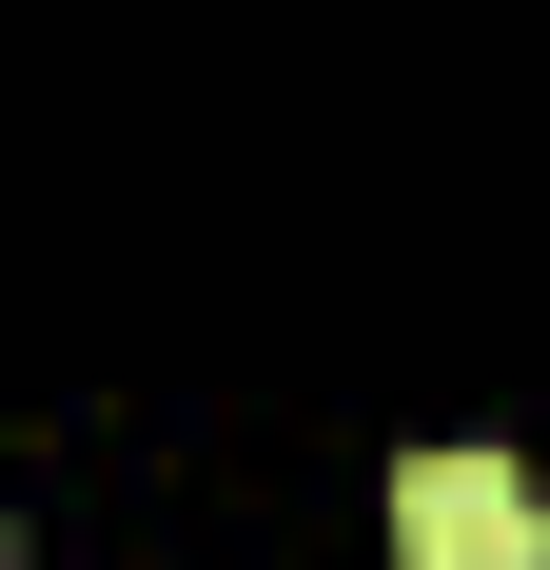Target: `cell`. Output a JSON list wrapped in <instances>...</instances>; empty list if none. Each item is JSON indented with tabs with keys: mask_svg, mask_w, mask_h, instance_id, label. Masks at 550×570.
<instances>
[{
	"mask_svg": "<svg viewBox=\"0 0 550 570\" xmlns=\"http://www.w3.org/2000/svg\"><path fill=\"white\" fill-rule=\"evenodd\" d=\"M393 570H550V492L511 453H413L393 472Z\"/></svg>",
	"mask_w": 550,
	"mask_h": 570,
	"instance_id": "1",
	"label": "cell"
}]
</instances>
